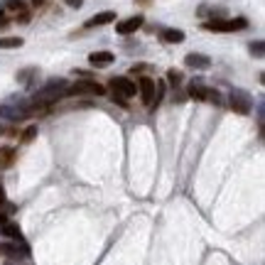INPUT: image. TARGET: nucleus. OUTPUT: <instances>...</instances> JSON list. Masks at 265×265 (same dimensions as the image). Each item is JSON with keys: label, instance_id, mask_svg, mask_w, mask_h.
<instances>
[{"label": "nucleus", "instance_id": "0eeeda50", "mask_svg": "<svg viewBox=\"0 0 265 265\" xmlns=\"http://www.w3.org/2000/svg\"><path fill=\"white\" fill-rule=\"evenodd\" d=\"M143 25H145V18H143V15H132V18L118 22V25H115V32H118V35H132V32H138Z\"/></svg>", "mask_w": 265, "mask_h": 265}, {"label": "nucleus", "instance_id": "1a4fd4ad", "mask_svg": "<svg viewBox=\"0 0 265 265\" xmlns=\"http://www.w3.org/2000/svg\"><path fill=\"white\" fill-rule=\"evenodd\" d=\"M113 20H115V13H113V10H103V13L94 15L91 20H86V27H101V25H111Z\"/></svg>", "mask_w": 265, "mask_h": 265}, {"label": "nucleus", "instance_id": "6ab92c4d", "mask_svg": "<svg viewBox=\"0 0 265 265\" xmlns=\"http://www.w3.org/2000/svg\"><path fill=\"white\" fill-rule=\"evenodd\" d=\"M167 81H170L172 86H179V84H182V74H179L177 69H170V72H167Z\"/></svg>", "mask_w": 265, "mask_h": 265}, {"label": "nucleus", "instance_id": "2eb2a0df", "mask_svg": "<svg viewBox=\"0 0 265 265\" xmlns=\"http://www.w3.org/2000/svg\"><path fill=\"white\" fill-rule=\"evenodd\" d=\"M22 47V37H0V49H18Z\"/></svg>", "mask_w": 265, "mask_h": 265}, {"label": "nucleus", "instance_id": "9b49d317", "mask_svg": "<svg viewBox=\"0 0 265 265\" xmlns=\"http://www.w3.org/2000/svg\"><path fill=\"white\" fill-rule=\"evenodd\" d=\"M0 253H5V255H10V258H27V255H30V248L8 243V246H0Z\"/></svg>", "mask_w": 265, "mask_h": 265}, {"label": "nucleus", "instance_id": "7ed1b4c3", "mask_svg": "<svg viewBox=\"0 0 265 265\" xmlns=\"http://www.w3.org/2000/svg\"><path fill=\"white\" fill-rule=\"evenodd\" d=\"M187 91H189L187 96H189V98H194V101H209V103H216V106H221V101H224L219 91H214V89H207V86H202L199 81H191Z\"/></svg>", "mask_w": 265, "mask_h": 265}, {"label": "nucleus", "instance_id": "a878e982", "mask_svg": "<svg viewBox=\"0 0 265 265\" xmlns=\"http://www.w3.org/2000/svg\"><path fill=\"white\" fill-rule=\"evenodd\" d=\"M42 3H44V0H32V5H42Z\"/></svg>", "mask_w": 265, "mask_h": 265}, {"label": "nucleus", "instance_id": "9d476101", "mask_svg": "<svg viewBox=\"0 0 265 265\" xmlns=\"http://www.w3.org/2000/svg\"><path fill=\"white\" fill-rule=\"evenodd\" d=\"M113 59H115L113 52H94V54H89L91 67H108V64H113Z\"/></svg>", "mask_w": 265, "mask_h": 265}, {"label": "nucleus", "instance_id": "39448f33", "mask_svg": "<svg viewBox=\"0 0 265 265\" xmlns=\"http://www.w3.org/2000/svg\"><path fill=\"white\" fill-rule=\"evenodd\" d=\"M228 106H231V111L238 115H248L250 113V108H253V101H250V96L246 91H231L228 96Z\"/></svg>", "mask_w": 265, "mask_h": 265}, {"label": "nucleus", "instance_id": "f03ea898", "mask_svg": "<svg viewBox=\"0 0 265 265\" xmlns=\"http://www.w3.org/2000/svg\"><path fill=\"white\" fill-rule=\"evenodd\" d=\"M64 94L67 96H103L106 94V89H103L98 81H94V79H84V81L72 84Z\"/></svg>", "mask_w": 265, "mask_h": 265}, {"label": "nucleus", "instance_id": "ddd939ff", "mask_svg": "<svg viewBox=\"0 0 265 265\" xmlns=\"http://www.w3.org/2000/svg\"><path fill=\"white\" fill-rule=\"evenodd\" d=\"M0 233H3V236H8V238H15V241L22 238V236H20V228L15 226V224H10V221H5V224L0 226Z\"/></svg>", "mask_w": 265, "mask_h": 265}, {"label": "nucleus", "instance_id": "f257e3e1", "mask_svg": "<svg viewBox=\"0 0 265 265\" xmlns=\"http://www.w3.org/2000/svg\"><path fill=\"white\" fill-rule=\"evenodd\" d=\"M246 27H248L246 18H236V20L214 18L209 22H204V30H209V32H238V30H246Z\"/></svg>", "mask_w": 265, "mask_h": 265}, {"label": "nucleus", "instance_id": "dca6fc26", "mask_svg": "<svg viewBox=\"0 0 265 265\" xmlns=\"http://www.w3.org/2000/svg\"><path fill=\"white\" fill-rule=\"evenodd\" d=\"M35 138H37V125H27L25 132L20 135V143H32Z\"/></svg>", "mask_w": 265, "mask_h": 265}, {"label": "nucleus", "instance_id": "423d86ee", "mask_svg": "<svg viewBox=\"0 0 265 265\" xmlns=\"http://www.w3.org/2000/svg\"><path fill=\"white\" fill-rule=\"evenodd\" d=\"M155 81H152L150 76H143L140 81H138V94H140V101L145 103V106H152V98H155Z\"/></svg>", "mask_w": 265, "mask_h": 265}, {"label": "nucleus", "instance_id": "aec40b11", "mask_svg": "<svg viewBox=\"0 0 265 265\" xmlns=\"http://www.w3.org/2000/svg\"><path fill=\"white\" fill-rule=\"evenodd\" d=\"M111 101H113V103H118V106H123V108H128V101H125L123 96L113 94V91H111Z\"/></svg>", "mask_w": 265, "mask_h": 265}, {"label": "nucleus", "instance_id": "4be33fe9", "mask_svg": "<svg viewBox=\"0 0 265 265\" xmlns=\"http://www.w3.org/2000/svg\"><path fill=\"white\" fill-rule=\"evenodd\" d=\"M18 22H27V20H30V13H27V10H22V13H18Z\"/></svg>", "mask_w": 265, "mask_h": 265}, {"label": "nucleus", "instance_id": "f3484780", "mask_svg": "<svg viewBox=\"0 0 265 265\" xmlns=\"http://www.w3.org/2000/svg\"><path fill=\"white\" fill-rule=\"evenodd\" d=\"M5 8H8L10 13H22V10H27V8H25V0H5Z\"/></svg>", "mask_w": 265, "mask_h": 265}, {"label": "nucleus", "instance_id": "5701e85b", "mask_svg": "<svg viewBox=\"0 0 265 265\" xmlns=\"http://www.w3.org/2000/svg\"><path fill=\"white\" fill-rule=\"evenodd\" d=\"M67 3H69L72 8H81V3H84V0H67Z\"/></svg>", "mask_w": 265, "mask_h": 265}, {"label": "nucleus", "instance_id": "a211bd4d", "mask_svg": "<svg viewBox=\"0 0 265 265\" xmlns=\"http://www.w3.org/2000/svg\"><path fill=\"white\" fill-rule=\"evenodd\" d=\"M248 49H250V54H253V57H263V42H260V39H258V42H250V47H248Z\"/></svg>", "mask_w": 265, "mask_h": 265}, {"label": "nucleus", "instance_id": "4468645a", "mask_svg": "<svg viewBox=\"0 0 265 265\" xmlns=\"http://www.w3.org/2000/svg\"><path fill=\"white\" fill-rule=\"evenodd\" d=\"M13 160H15V150L13 148H0V167L13 165Z\"/></svg>", "mask_w": 265, "mask_h": 265}, {"label": "nucleus", "instance_id": "393cba45", "mask_svg": "<svg viewBox=\"0 0 265 265\" xmlns=\"http://www.w3.org/2000/svg\"><path fill=\"white\" fill-rule=\"evenodd\" d=\"M5 221H8V216H5V214H0V226H3Z\"/></svg>", "mask_w": 265, "mask_h": 265}, {"label": "nucleus", "instance_id": "f8f14e48", "mask_svg": "<svg viewBox=\"0 0 265 265\" xmlns=\"http://www.w3.org/2000/svg\"><path fill=\"white\" fill-rule=\"evenodd\" d=\"M160 39L167 42V44H179V42H184V32L170 27V30H162V32H160Z\"/></svg>", "mask_w": 265, "mask_h": 265}, {"label": "nucleus", "instance_id": "b1692460", "mask_svg": "<svg viewBox=\"0 0 265 265\" xmlns=\"http://www.w3.org/2000/svg\"><path fill=\"white\" fill-rule=\"evenodd\" d=\"M3 204H5V189L0 187V207H3Z\"/></svg>", "mask_w": 265, "mask_h": 265}, {"label": "nucleus", "instance_id": "412c9836", "mask_svg": "<svg viewBox=\"0 0 265 265\" xmlns=\"http://www.w3.org/2000/svg\"><path fill=\"white\" fill-rule=\"evenodd\" d=\"M8 25H10V18H8L5 13H0V30H5Z\"/></svg>", "mask_w": 265, "mask_h": 265}, {"label": "nucleus", "instance_id": "20e7f679", "mask_svg": "<svg viewBox=\"0 0 265 265\" xmlns=\"http://www.w3.org/2000/svg\"><path fill=\"white\" fill-rule=\"evenodd\" d=\"M108 86H111V91H113V94L123 96L125 101L138 94V84H135L132 79H128V76H113V79L108 81Z\"/></svg>", "mask_w": 265, "mask_h": 265}, {"label": "nucleus", "instance_id": "6e6552de", "mask_svg": "<svg viewBox=\"0 0 265 265\" xmlns=\"http://www.w3.org/2000/svg\"><path fill=\"white\" fill-rule=\"evenodd\" d=\"M184 64L191 67V69H209V64H211V59L207 54H199V52H191L184 57Z\"/></svg>", "mask_w": 265, "mask_h": 265}]
</instances>
